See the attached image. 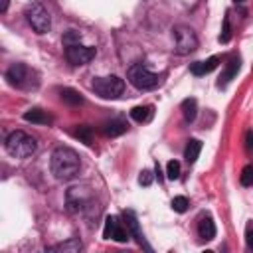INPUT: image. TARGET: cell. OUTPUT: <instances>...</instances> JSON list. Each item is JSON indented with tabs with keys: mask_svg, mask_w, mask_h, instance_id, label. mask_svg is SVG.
Listing matches in <instances>:
<instances>
[{
	"mask_svg": "<svg viewBox=\"0 0 253 253\" xmlns=\"http://www.w3.org/2000/svg\"><path fill=\"white\" fill-rule=\"evenodd\" d=\"M49 166H51V174L57 178V180H71L79 174V168H81V160H79V154L69 148V146H57L53 152H51V160H49Z\"/></svg>",
	"mask_w": 253,
	"mask_h": 253,
	"instance_id": "cell-1",
	"label": "cell"
},
{
	"mask_svg": "<svg viewBox=\"0 0 253 253\" xmlns=\"http://www.w3.org/2000/svg\"><path fill=\"white\" fill-rule=\"evenodd\" d=\"M4 148L14 158H28V156H32L36 152L38 142H36V138L32 134H28L24 130H14V132H10L6 136Z\"/></svg>",
	"mask_w": 253,
	"mask_h": 253,
	"instance_id": "cell-2",
	"label": "cell"
},
{
	"mask_svg": "<svg viewBox=\"0 0 253 253\" xmlns=\"http://www.w3.org/2000/svg\"><path fill=\"white\" fill-rule=\"evenodd\" d=\"M6 79L16 89H32L38 85V75L26 63H14L6 69Z\"/></svg>",
	"mask_w": 253,
	"mask_h": 253,
	"instance_id": "cell-3",
	"label": "cell"
},
{
	"mask_svg": "<svg viewBox=\"0 0 253 253\" xmlns=\"http://www.w3.org/2000/svg\"><path fill=\"white\" fill-rule=\"evenodd\" d=\"M93 91L103 97V99H115L125 91V81L117 75H107V77H95L91 83Z\"/></svg>",
	"mask_w": 253,
	"mask_h": 253,
	"instance_id": "cell-4",
	"label": "cell"
},
{
	"mask_svg": "<svg viewBox=\"0 0 253 253\" xmlns=\"http://www.w3.org/2000/svg\"><path fill=\"white\" fill-rule=\"evenodd\" d=\"M126 77H128L130 85H134L136 89H142V91H146V89H154V87L160 83L158 75H154L152 71H148L142 63H134V65H130L128 71H126Z\"/></svg>",
	"mask_w": 253,
	"mask_h": 253,
	"instance_id": "cell-5",
	"label": "cell"
},
{
	"mask_svg": "<svg viewBox=\"0 0 253 253\" xmlns=\"http://www.w3.org/2000/svg\"><path fill=\"white\" fill-rule=\"evenodd\" d=\"M24 14H26V20H28V24L34 28L36 34H45V32H49V28H51V16H49V12H47L42 4H38V2L30 4Z\"/></svg>",
	"mask_w": 253,
	"mask_h": 253,
	"instance_id": "cell-6",
	"label": "cell"
},
{
	"mask_svg": "<svg viewBox=\"0 0 253 253\" xmlns=\"http://www.w3.org/2000/svg\"><path fill=\"white\" fill-rule=\"evenodd\" d=\"M174 40H176V53L188 55L194 49H198V36L190 26H176L174 28Z\"/></svg>",
	"mask_w": 253,
	"mask_h": 253,
	"instance_id": "cell-7",
	"label": "cell"
},
{
	"mask_svg": "<svg viewBox=\"0 0 253 253\" xmlns=\"http://www.w3.org/2000/svg\"><path fill=\"white\" fill-rule=\"evenodd\" d=\"M103 237H105V239L119 241V243H125V241H128L130 233H128V227H126L125 221H121L117 215H109V217L105 219Z\"/></svg>",
	"mask_w": 253,
	"mask_h": 253,
	"instance_id": "cell-8",
	"label": "cell"
},
{
	"mask_svg": "<svg viewBox=\"0 0 253 253\" xmlns=\"http://www.w3.org/2000/svg\"><path fill=\"white\" fill-rule=\"evenodd\" d=\"M95 47H89V45H81V43H71V45H65V59L79 67V65H85L89 63L93 57H95Z\"/></svg>",
	"mask_w": 253,
	"mask_h": 253,
	"instance_id": "cell-9",
	"label": "cell"
},
{
	"mask_svg": "<svg viewBox=\"0 0 253 253\" xmlns=\"http://www.w3.org/2000/svg\"><path fill=\"white\" fill-rule=\"evenodd\" d=\"M93 204V196L91 192H87L85 188L73 186L67 192V210L69 211H85L87 208H91Z\"/></svg>",
	"mask_w": 253,
	"mask_h": 253,
	"instance_id": "cell-10",
	"label": "cell"
},
{
	"mask_svg": "<svg viewBox=\"0 0 253 253\" xmlns=\"http://www.w3.org/2000/svg\"><path fill=\"white\" fill-rule=\"evenodd\" d=\"M239 67H241V59H239L237 55H231V57H229V61L225 63V69H223V71H221V75H219L217 87H219V89H225V87L233 81V77L237 75Z\"/></svg>",
	"mask_w": 253,
	"mask_h": 253,
	"instance_id": "cell-11",
	"label": "cell"
},
{
	"mask_svg": "<svg viewBox=\"0 0 253 253\" xmlns=\"http://www.w3.org/2000/svg\"><path fill=\"white\" fill-rule=\"evenodd\" d=\"M123 219H125V223H126V227H128L130 237H136L138 245H142V247L150 249V247L146 245V241H144V235H142V231H140V227H138V221H136L134 213H132V211H125V213H123Z\"/></svg>",
	"mask_w": 253,
	"mask_h": 253,
	"instance_id": "cell-12",
	"label": "cell"
},
{
	"mask_svg": "<svg viewBox=\"0 0 253 253\" xmlns=\"http://www.w3.org/2000/svg\"><path fill=\"white\" fill-rule=\"evenodd\" d=\"M217 63H219V55H211V57H208V59H204V61H194V63L190 65V71H192L194 75H206V73L213 71V69L217 67Z\"/></svg>",
	"mask_w": 253,
	"mask_h": 253,
	"instance_id": "cell-13",
	"label": "cell"
},
{
	"mask_svg": "<svg viewBox=\"0 0 253 253\" xmlns=\"http://www.w3.org/2000/svg\"><path fill=\"white\" fill-rule=\"evenodd\" d=\"M198 235L204 241H211L215 237V223H213V219L210 215H206V217H202L198 221Z\"/></svg>",
	"mask_w": 253,
	"mask_h": 253,
	"instance_id": "cell-14",
	"label": "cell"
},
{
	"mask_svg": "<svg viewBox=\"0 0 253 253\" xmlns=\"http://www.w3.org/2000/svg\"><path fill=\"white\" fill-rule=\"evenodd\" d=\"M101 130H103L105 136H119V134H123L126 130V125L123 121H119V119H113V121L103 123Z\"/></svg>",
	"mask_w": 253,
	"mask_h": 253,
	"instance_id": "cell-15",
	"label": "cell"
},
{
	"mask_svg": "<svg viewBox=\"0 0 253 253\" xmlns=\"http://www.w3.org/2000/svg\"><path fill=\"white\" fill-rule=\"evenodd\" d=\"M81 249H83V245H81V241L77 237H71V239H67L63 243H57V245L49 247V251H63V253H79Z\"/></svg>",
	"mask_w": 253,
	"mask_h": 253,
	"instance_id": "cell-16",
	"label": "cell"
},
{
	"mask_svg": "<svg viewBox=\"0 0 253 253\" xmlns=\"http://www.w3.org/2000/svg\"><path fill=\"white\" fill-rule=\"evenodd\" d=\"M24 121L36 123V125H49L51 123V117L45 115L42 109H30L28 113H24Z\"/></svg>",
	"mask_w": 253,
	"mask_h": 253,
	"instance_id": "cell-17",
	"label": "cell"
},
{
	"mask_svg": "<svg viewBox=\"0 0 253 253\" xmlns=\"http://www.w3.org/2000/svg\"><path fill=\"white\" fill-rule=\"evenodd\" d=\"M200 152H202V142H200V140H196V138L188 140L186 150H184V158H186V162H188V164H194V162L198 160Z\"/></svg>",
	"mask_w": 253,
	"mask_h": 253,
	"instance_id": "cell-18",
	"label": "cell"
},
{
	"mask_svg": "<svg viewBox=\"0 0 253 253\" xmlns=\"http://www.w3.org/2000/svg\"><path fill=\"white\" fill-rule=\"evenodd\" d=\"M182 115H184V121L186 123H192L198 115V103L196 99H184L182 101Z\"/></svg>",
	"mask_w": 253,
	"mask_h": 253,
	"instance_id": "cell-19",
	"label": "cell"
},
{
	"mask_svg": "<svg viewBox=\"0 0 253 253\" xmlns=\"http://www.w3.org/2000/svg\"><path fill=\"white\" fill-rule=\"evenodd\" d=\"M130 119L136 123H148L152 119V107L144 105V107H134L130 111Z\"/></svg>",
	"mask_w": 253,
	"mask_h": 253,
	"instance_id": "cell-20",
	"label": "cell"
},
{
	"mask_svg": "<svg viewBox=\"0 0 253 253\" xmlns=\"http://www.w3.org/2000/svg\"><path fill=\"white\" fill-rule=\"evenodd\" d=\"M61 99H63L67 105H81V103H83V97H81L75 89H69V87L61 89Z\"/></svg>",
	"mask_w": 253,
	"mask_h": 253,
	"instance_id": "cell-21",
	"label": "cell"
},
{
	"mask_svg": "<svg viewBox=\"0 0 253 253\" xmlns=\"http://www.w3.org/2000/svg\"><path fill=\"white\" fill-rule=\"evenodd\" d=\"M188 206H190V202H188L186 196H176V198L172 200V210L178 211V213H184V211L188 210Z\"/></svg>",
	"mask_w": 253,
	"mask_h": 253,
	"instance_id": "cell-22",
	"label": "cell"
},
{
	"mask_svg": "<svg viewBox=\"0 0 253 253\" xmlns=\"http://www.w3.org/2000/svg\"><path fill=\"white\" fill-rule=\"evenodd\" d=\"M231 40V26H229V14L223 16V30L219 34V43H227Z\"/></svg>",
	"mask_w": 253,
	"mask_h": 253,
	"instance_id": "cell-23",
	"label": "cell"
},
{
	"mask_svg": "<svg viewBox=\"0 0 253 253\" xmlns=\"http://www.w3.org/2000/svg\"><path fill=\"white\" fill-rule=\"evenodd\" d=\"M166 176L170 180H178L180 178V162L178 160H170L166 164Z\"/></svg>",
	"mask_w": 253,
	"mask_h": 253,
	"instance_id": "cell-24",
	"label": "cell"
},
{
	"mask_svg": "<svg viewBox=\"0 0 253 253\" xmlns=\"http://www.w3.org/2000/svg\"><path fill=\"white\" fill-rule=\"evenodd\" d=\"M239 182H241L243 186H253V164H247V166L241 170Z\"/></svg>",
	"mask_w": 253,
	"mask_h": 253,
	"instance_id": "cell-25",
	"label": "cell"
},
{
	"mask_svg": "<svg viewBox=\"0 0 253 253\" xmlns=\"http://www.w3.org/2000/svg\"><path fill=\"white\" fill-rule=\"evenodd\" d=\"M75 136H79L81 140H85L87 144H91V128H89V126H85V125H81V126L77 128V132H75Z\"/></svg>",
	"mask_w": 253,
	"mask_h": 253,
	"instance_id": "cell-26",
	"label": "cell"
},
{
	"mask_svg": "<svg viewBox=\"0 0 253 253\" xmlns=\"http://www.w3.org/2000/svg\"><path fill=\"white\" fill-rule=\"evenodd\" d=\"M79 32H75V30H69L65 36H63V43L65 45H71V43H79Z\"/></svg>",
	"mask_w": 253,
	"mask_h": 253,
	"instance_id": "cell-27",
	"label": "cell"
},
{
	"mask_svg": "<svg viewBox=\"0 0 253 253\" xmlns=\"http://www.w3.org/2000/svg\"><path fill=\"white\" fill-rule=\"evenodd\" d=\"M138 184L140 186H150L152 184V172L150 170H142L138 176Z\"/></svg>",
	"mask_w": 253,
	"mask_h": 253,
	"instance_id": "cell-28",
	"label": "cell"
},
{
	"mask_svg": "<svg viewBox=\"0 0 253 253\" xmlns=\"http://www.w3.org/2000/svg\"><path fill=\"white\" fill-rule=\"evenodd\" d=\"M245 243H247V247L253 251V221H249L247 227H245Z\"/></svg>",
	"mask_w": 253,
	"mask_h": 253,
	"instance_id": "cell-29",
	"label": "cell"
},
{
	"mask_svg": "<svg viewBox=\"0 0 253 253\" xmlns=\"http://www.w3.org/2000/svg\"><path fill=\"white\" fill-rule=\"evenodd\" d=\"M245 150L249 156H253V130L245 132Z\"/></svg>",
	"mask_w": 253,
	"mask_h": 253,
	"instance_id": "cell-30",
	"label": "cell"
},
{
	"mask_svg": "<svg viewBox=\"0 0 253 253\" xmlns=\"http://www.w3.org/2000/svg\"><path fill=\"white\" fill-rule=\"evenodd\" d=\"M6 10H8V0H2V4H0V12L4 14Z\"/></svg>",
	"mask_w": 253,
	"mask_h": 253,
	"instance_id": "cell-31",
	"label": "cell"
},
{
	"mask_svg": "<svg viewBox=\"0 0 253 253\" xmlns=\"http://www.w3.org/2000/svg\"><path fill=\"white\" fill-rule=\"evenodd\" d=\"M235 2H243V0H235Z\"/></svg>",
	"mask_w": 253,
	"mask_h": 253,
	"instance_id": "cell-32",
	"label": "cell"
}]
</instances>
